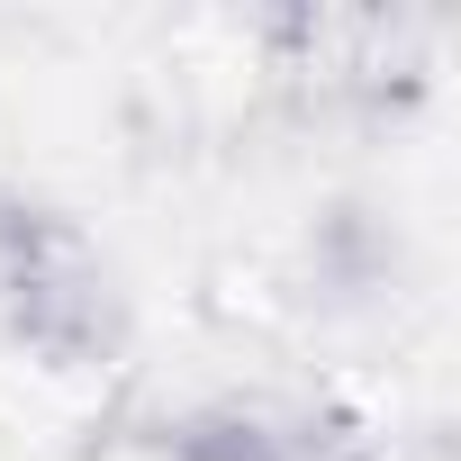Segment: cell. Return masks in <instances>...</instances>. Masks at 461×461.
<instances>
[{"label": "cell", "mask_w": 461, "mask_h": 461, "mask_svg": "<svg viewBox=\"0 0 461 461\" xmlns=\"http://www.w3.org/2000/svg\"><path fill=\"white\" fill-rule=\"evenodd\" d=\"M0 335L46 371H109L127 353V290L100 263V245L0 272Z\"/></svg>", "instance_id": "6da1fadb"}, {"label": "cell", "mask_w": 461, "mask_h": 461, "mask_svg": "<svg viewBox=\"0 0 461 461\" xmlns=\"http://www.w3.org/2000/svg\"><path fill=\"white\" fill-rule=\"evenodd\" d=\"M299 281H308V299L335 308V317L389 308V299L407 290V226L389 217V199H371V190L317 199L308 236H299Z\"/></svg>", "instance_id": "7a4b0ae2"}, {"label": "cell", "mask_w": 461, "mask_h": 461, "mask_svg": "<svg viewBox=\"0 0 461 461\" xmlns=\"http://www.w3.org/2000/svg\"><path fill=\"white\" fill-rule=\"evenodd\" d=\"M154 452L163 461H290V425L245 398H208V407H181Z\"/></svg>", "instance_id": "3957f363"}]
</instances>
